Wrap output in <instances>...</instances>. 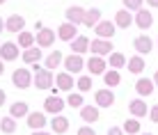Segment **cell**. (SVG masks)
<instances>
[{
  "label": "cell",
  "mask_w": 158,
  "mask_h": 135,
  "mask_svg": "<svg viewBox=\"0 0 158 135\" xmlns=\"http://www.w3.org/2000/svg\"><path fill=\"white\" fill-rule=\"evenodd\" d=\"M32 71H35V87L46 92V89H53L55 87V76L51 73V69L46 67H39V62L32 64Z\"/></svg>",
  "instance_id": "1"
},
{
  "label": "cell",
  "mask_w": 158,
  "mask_h": 135,
  "mask_svg": "<svg viewBox=\"0 0 158 135\" xmlns=\"http://www.w3.org/2000/svg\"><path fill=\"white\" fill-rule=\"evenodd\" d=\"M12 83H14V87H19V89H28L30 85H35V78H32L30 69H16L12 73Z\"/></svg>",
  "instance_id": "2"
},
{
  "label": "cell",
  "mask_w": 158,
  "mask_h": 135,
  "mask_svg": "<svg viewBox=\"0 0 158 135\" xmlns=\"http://www.w3.org/2000/svg\"><path fill=\"white\" fill-rule=\"evenodd\" d=\"M21 48L16 41H2V46H0V57H2L5 62H14V60H19V55H21Z\"/></svg>",
  "instance_id": "3"
},
{
  "label": "cell",
  "mask_w": 158,
  "mask_h": 135,
  "mask_svg": "<svg viewBox=\"0 0 158 135\" xmlns=\"http://www.w3.org/2000/svg\"><path fill=\"white\" fill-rule=\"evenodd\" d=\"M85 67H87V71L92 76H103L108 71V60H103V55H92Z\"/></svg>",
  "instance_id": "4"
},
{
  "label": "cell",
  "mask_w": 158,
  "mask_h": 135,
  "mask_svg": "<svg viewBox=\"0 0 158 135\" xmlns=\"http://www.w3.org/2000/svg\"><path fill=\"white\" fill-rule=\"evenodd\" d=\"M87 60H83V55H78V53H71L69 57H64V69H67L69 73H80L85 69Z\"/></svg>",
  "instance_id": "5"
},
{
  "label": "cell",
  "mask_w": 158,
  "mask_h": 135,
  "mask_svg": "<svg viewBox=\"0 0 158 135\" xmlns=\"http://www.w3.org/2000/svg\"><path fill=\"white\" fill-rule=\"evenodd\" d=\"M94 103L99 105V108H110V105H115V94H112V87L96 89V92H94Z\"/></svg>",
  "instance_id": "6"
},
{
  "label": "cell",
  "mask_w": 158,
  "mask_h": 135,
  "mask_svg": "<svg viewBox=\"0 0 158 135\" xmlns=\"http://www.w3.org/2000/svg\"><path fill=\"white\" fill-rule=\"evenodd\" d=\"M44 110L48 112V115H62L64 110V101L57 96V92L53 96H46V101H44Z\"/></svg>",
  "instance_id": "7"
},
{
  "label": "cell",
  "mask_w": 158,
  "mask_h": 135,
  "mask_svg": "<svg viewBox=\"0 0 158 135\" xmlns=\"http://www.w3.org/2000/svg\"><path fill=\"white\" fill-rule=\"evenodd\" d=\"M128 112L133 117H138V119H142V117H149V105H147V101L140 96V99H133L128 103Z\"/></svg>",
  "instance_id": "8"
},
{
  "label": "cell",
  "mask_w": 158,
  "mask_h": 135,
  "mask_svg": "<svg viewBox=\"0 0 158 135\" xmlns=\"http://www.w3.org/2000/svg\"><path fill=\"white\" fill-rule=\"evenodd\" d=\"M73 85H76L73 73L62 71V73H57V76H55V92H57V89H62V92H71V89H73Z\"/></svg>",
  "instance_id": "9"
},
{
  "label": "cell",
  "mask_w": 158,
  "mask_h": 135,
  "mask_svg": "<svg viewBox=\"0 0 158 135\" xmlns=\"http://www.w3.org/2000/svg\"><path fill=\"white\" fill-rule=\"evenodd\" d=\"M115 32H117V23H112V21H101L94 28V35L101 37V39H112Z\"/></svg>",
  "instance_id": "10"
},
{
  "label": "cell",
  "mask_w": 158,
  "mask_h": 135,
  "mask_svg": "<svg viewBox=\"0 0 158 135\" xmlns=\"http://www.w3.org/2000/svg\"><path fill=\"white\" fill-rule=\"evenodd\" d=\"M89 51H92V55H110L112 53V41L110 39H96V41H92V46H89Z\"/></svg>",
  "instance_id": "11"
},
{
  "label": "cell",
  "mask_w": 158,
  "mask_h": 135,
  "mask_svg": "<svg viewBox=\"0 0 158 135\" xmlns=\"http://www.w3.org/2000/svg\"><path fill=\"white\" fill-rule=\"evenodd\" d=\"M53 44H55V30H51V28H41V30H37V46H41V48H51Z\"/></svg>",
  "instance_id": "12"
},
{
  "label": "cell",
  "mask_w": 158,
  "mask_h": 135,
  "mask_svg": "<svg viewBox=\"0 0 158 135\" xmlns=\"http://www.w3.org/2000/svg\"><path fill=\"white\" fill-rule=\"evenodd\" d=\"M115 23H117V28H124V30H126V28H131V25L135 23V14L128 12V9L124 7V9H119V12L115 14Z\"/></svg>",
  "instance_id": "13"
},
{
  "label": "cell",
  "mask_w": 158,
  "mask_h": 135,
  "mask_svg": "<svg viewBox=\"0 0 158 135\" xmlns=\"http://www.w3.org/2000/svg\"><path fill=\"white\" fill-rule=\"evenodd\" d=\"M135 25H138L140 30H149L151 25H154V16H151L149 9H140V12H135Z\"/></svg>",
  "instance_id": "14"
},
{
  "label": "cell",
  "mask_w": 158,
  "mask_h": 135,
  "mask_svg": "<svg viewBox=\"0 0 158 135\" xmlns=\"http://www.w3.org/2000/svg\"><path fill=\"white\" fill-rule=\"evenodd\" d=\"M57 37L62 41H69V44H71L76 37H78V32H76V23H69V21H67V23H62L57 28Z\"/></svg>",
  "instance_id": "15"
},
{
  "label": "cell",
  "mask_w": 158,
  "mask_h": 135,
  "mask_svg": "<svg viewBox=\"0 0 158 135\" xmlns=\"http://www.w3.org/2000/svg\"><path fill=\"white\" fill-rule=\"evenodd\" d=\"M85 14H87V9H83L80 5H73V7L67 9V21H69V23L80 25V23H85Z\"/></svg>",
  "instance_id": "16"
},
{
  "label": "cell",
  "mask_w": 158,
  "mask_h": 135,
  "mask_svg": "<svg viewBox=\"0 0 158 135\" xmlns=\"http://www.w3.org/2000/svg\"><path fill=\"white\" fill-rule=\"evenodd\" d=\"M154 87H156V83H154V78H138V83H135V92H138L140 96H151L154 94Z\"/></svg>",
  "instance_id": "17"
},
{
  "label": "cell",
  "mask_w": 158,
  "mask_h": 135,
  "mask_svg": "<svg viewBox=\"0 0 158 135\" xmlns=\"http://www.w3.org/2000/svg\"><path fill=\"white\" fill-rule=\"evenodd\" d=\"M25 119H28V128H32V131H41V128L48 124L46 115H41V112H30Z\"/></svg>",
  "instance_id": "18"
},
{
  "label": "cell",
  "mask_w": 158,
  "mask_h": 135,
  "mask_svg": "<svg viewBox=\"0 0 158 135\" xmlns=\"http://www.w3.org/2000/svg\"><path fill=\"white\" fill-rule=\"evenodd\" d=\"M133 46H135V51H138L140 55H149V53H151V48H154V41H151L147 35H140L138 39L133 41Z\"/></svg>",
  "instance_id": "19"
},
{
  "label": "cell",
  "mask_w": 158,
  "mask_h": 135,
  "mask_svg": "<svg viewBox=\"0 0 158 135\" xmlns=\"http://www.w3.org/2000/svg\"><path fill=\"white\" fill-rule=\"evenodd\" d=\"M80 117H83V121L87 124H96L99 121V105H83L80 108Z\"/></svg>",
  "instance_id": "20"
},
{
  "label": "cell",
  "mask_w": 158,
  "mask_h": 135,
  "mask_svg": "<svg viewBox=\"0 0 158 135\" xmlns=\"http://www.w3.org/2000/svg\"><path fill=\"white\" fill-rule=\"evenodd\" d=\"M51 131L57 133V135H64L69 131V119H67V117H62V115H55L51 119Z\"/></svg>",
  "instance_id": "21"
},
{
  "label": "cell",
  "mask_w": 158,
  "mask_h": 135,
  "mask_svg": "<svg viewBox=\"0 0 158 135\" xmlns=\"http://www.w3.org/2000/svg\"><path fill=\"white\" fill-rule=\"evenodd\" d=\"M89 46H92V41L87 39L85 35H78V37H76V39L71 41V51H73V53H78V55L87 53V51H89Z\"/></svg>",
  "instance_id": "22"
},
{
  "label": "cell",
  "mask_w": 158,
  "mask_h": 135,
  "mask_svg": "<svg viewBox=\"0 0 158 135\" xmlns=\"http://www.w3.org/2000/svg\"><path fill=\"white\" fill-rule=\"evenodd\" d=\"M21 60H23L25 64H35V62L44 60V57H41V46H32V48H28V51H23Z\"/></svg>",
  "instance_id": "23"
},
{
  "label": "cell",
  "mask_w": 158,
  "mask_h": 135,
  "mask_svg": "<svg viewBox=\"0 0 158 135\" xmlns=\"http://www.w3.org/2000/svg\"><path fill=\"white\" fill-rule=\"evenodd\" d=\"M23 28H25V18L21 14H12L7 18V30L9 32H16V35H19V32H23Z\"/></svg>",
  "instance_id": "24"
},
{
  "label": "cell",
  "mask_w": 158,
  "mask_h": 135,
  "mask_svg": "<svg viewBox=\"0 0 158 135\" xmlns=\"http://www.w3.org/2000/svg\"><path fill=\"white\" fill-rule=\"evenodd\" d=\"M9 115L16 117V119H21V117H28L30 115V108H28L25 101H16V103L9 105Z\"/></svg>",
  "instance_id": "25"
},
{
  "label": "cell",
  "mask_w": 158,
  "mask_h": 135,
  "mask_svg": "<svg viewBox=\"0 0 158 135\" xmlns=\"http://www.w3.org/2000/svg\"><path fill=\"white\" fill-rule=\"evenodd\" d=\"M144 60H142V55H140V53H138V55H133V57H131V60H128V64H126V69H128V71L131 73H135V76H138V73H142L144 71Z\"/></svg>",
  "instance_id": "26"
},
{
  "label": "cell",
  "mask_w": 158,
  "mask_h": 135,
  "mask_svg": "<svg viewBox=\"0 0 158 135\" xmlns=\"http://www.w3.org/2000/svg\"><path fill=\"white\" fill-rule=\"evenodd\" d=\"M19 46L23 48V51H28V48L37 46V35H32V32H19Z\"/></svg>",
  "instance_id": "27"
},
{
  "label": "cell",
  "mask_w": 158,
  "mask_h": 135,
  "mask_svg": "<svg viewBox=\"0 0 158 135\" xmlns=\"http://www.w3.org/2000/svg\"><path fill=\"white\" fill-rule=\"evenodd\" d=\"M60 64H64V55H62L60 51H53L51 55H48L46 60H44V67H46V69H51V71H53V69H57Z\"/></svg>",
  "instance_id": "28"
},
{
  "label": "cell",
  "mask_w": 158,
  "mask_h": 135,
  "mask_svg": "<svg viewBox=\"0 0 158 135\" xmlns=\"http://www.w3.org/2000/svg\"><path fill=\"white\" fill-rule=\"evenodd\" d=\"M101 23V9H96V7H92V9H87V14H85V23L87 28H96V25Z\"/></svg>",
  "instance_id": "29"
},
{
  "label": "cell",
  "mask_w": 158,
  "mask_h": 135,
  "mask_svg": "<svg viewBox=\"0 0 158 135\" xmlns=\"http://www.w3.org/2000/svg\"><path fill=\"white\" fill-rule=\"evenodd\" d=\"M103 83H106L108 87H117V85L122 83V76H119L117 69H108V71L103 73Z\"/></svg>",
  "instance_id": "30"
},
{
  "label": "cell",
  "mask_w": 158,
  "mask_h": 135,
  "mask_svg": "<svg viewBox=\"0 0 158 135\" xmlns=\"http://www.w3.org/2000/svg\"><path fill=\"white\" fill-rule=\"evenodd\" d=\"M0 131H2L5 135H12V133H16V117H2L0 119Z\"/></svg>",
  "instance_id": "31"
},
{
  "label": "cell",
  "mask_w": 158,
  "mask_h": 135,
  "mask_svg": "<svg viewBox=\"0 0 158 135\" xmlns=\"http://www.w3.org/2000/svg\"><path fill=\"white\" fill-rule=\"evenodd\" d=\"M108 64H110L112 69H122V67H126V64H128V60L122 55V53L112 51V53H110V57H108Z\"/></svg>",
  "instance_id": "32"
},
{
  "label": "cell",
  "mask_w": 158,
  "mask_h": 135,
  "mask_svg": "<svg viewBox=\"0 0 158 135\" xmlns=\"http://www.w3.org/2000/svg\"><path fill=\"white\" fill-rule=\"evenodd\" d=\"M124 131H126L128 135H135V133H140V131H142V126H140V119H138V117H128V119L126 121H124Z\"/></svg>",
  "instance_id": "33"
},
{
  "label": "cell",
  "mask_w": 158,
  "mask_h": 135,
  "mask_svg": "<svg viewBox=\"0 0 158 135\" xmlns=\"http://www.w3.org/2000/svg\"><path fill=\"white\" fill-rule=\"evenodd\" d=\"M122 2H124V7H126L128 9V12H140V9H142V5H147L144 2V0H122Z\"/></svg>",
  "instance_id": "34"
},
{
  "label": "cell",
  "mask_w": 158,
  "mask_h": 135,
  "mask_svg": "<svg viewBox=\"0 0 158 135\" xmlns=\"http://www.w3.org/2000/svg\"><path fill=\"white\" fill-rule=\"evenodd\" d=\"M76 85H78V92H89L92 89V78L89 76H80V78L76 80Z\"/></svg>",
  "instance_id": "35"
},
{
  "label": "cell",
  "mask_w": 158,
  "mask_h": 135,
  "mask_svg": "<svg viewBox=\"0 0 158 135\" xmlns=\"http://www.w3.org/2000/svg\"><path fill=\"white\" fill-rule=\"evenodd\" d=\"M67 105H71V108H83V105H85V99H83L80 94H69Z\"/></svg>",
  "instance_id": "36"
},
{
  "label": "cell",
  "mask_w": 158,
  "mask_h": 135,
  "mask_svg": "<svg viewBox=\"0 0 158 135\" xmlns=\"http://www.w3.org/2000/svg\"><path fill=\"white\" fill-rule=\"evenodd\" d=\"M76 135H96V133H94V128H92V126H83V128H78V133H76Z\"/></svg>",
  "instance_id": "37"
},
{
  "label": "cell",
  "mask_w": 158,
  "mask_h": 135,
  "mask_svg": "<svg viewBox=\"0 0 158 135\" xmlns=\"http://www.w3.org/2000/svg\"><path fill=\"white\" fill-rule=\"evenodd\" d=\"M149 119L154 121V124H158V105H154V108H149Z\"/></svg>",
  "instance_id": "38"
},
{
  "label": "cell",
  "mask_w": 158,
  "mask_h": 135,
  "mask_svg": "<svg viewBox=\"0 0 158 135\" xmlns=\"http://www.w3.org/2000/svg\"><path fill=\"white\" fill-rule=\"evenodd\" d=\"M108 135H126V131H124V128L112 126V128H108Z\"/></svg>",
  "instance_id": "39"
},
{
  "label": "cell",
  "mask_w": 158,
  "mask_h": 135,
  "mask_svg": "<svg viewBox=\"0 0 158 135\" xmlns=\"http://www.w3.org/2000/svg\"><path fill=\"white\" fill-rule=\"evenodd\" d=\"M5 99H7V94H5V89L0 87V108H2V103H5Z\"/></svg>",
  "instance_id": "40"
},
{
  "label": "cell",
  "mask_w": 158,
  "mask_h": 135,
  "mask_svg": "<svg viewBox=\"0 0 158 135\" xmlns=\"http://www.w3.org/2000/svg\"><path fill=\"white\" fill-rule=\"evenodd\" d=\"M2 30H7V21L0 18V35H2Z\"/></svg>",
  "instance_id": "41"
},
{
  "label": "cell",
  "mask_w": 158,
  "mask_h": 135,
  "mask_svg": "<svg viewBox=\"0 0 158 135\" xmlns=\"http://www.w3.org/2000/svg\"><path fill=\"white\" fill-rule=\"evenodd\" d=\"M147 5H149V7H158V0H144Z\"/></svg>",
  "instance_id": "42"
},
{
  "label": "cell",
  "mask_w": 158,
  "mask_h": 135,
  "mask_svg": "<svg viewBox=\"0 0 158 135\" xmlns=\"http://www.w3.org/2000/svg\"><path fill=\"white\" fill-rule=\"evenodd\" d=\"M2 73H5V60L0 57V76H2Z\"/></svg>",
  "instance_id": "43"
},
{
  "label": "cell",
  "mask_w": 158,
  "mask_h": 135,
  "mask_svg": "<svg viewBox=\"0 0 158 135\" xmlns=\"http://www.w3.org/2000/svg\"><path fill=\"white\" fill-rule=\"evenodd\" d=\"M32 135H53V133H44V131H35Z\"/></svg>",
  "instance_id": "44"
},
{
  "label": "cell",
  "mask_w": 158,
  "mask_h": 135,
  "mask_svg": "<svg viewBox=\"0 0 158 135\" xmlns=\"http://www.w3.org/2000/svg\"><path fill=\"white\" fill-rule=\"evenodd\" d=\"M154 83H156V85H158V71H156V73H154Z\"/></svg>",
  "instance_id": "45"
},
{
  "label": "cell",
  "mask_w": 158,
  "mask_h": 135,
  "mask_svg": "<svg viewBox=\"0 0 158 135\" xmlns=\"http://www.w3.org/2000/svg\"><path fill=\"white\" fill-rule=\"evenodd\" d=\"M5 2H7V0H0V5H5Z\"/></svg>",
  "instance_id": "46"
},
{
  "label": "cell",
  "mask_w": 158,
  "mask_h": 135,
  "mask_svg": "<svg viewBox=\"0 0 158 135\" xmlns=\"http://www.w3.org/2000/svg\"><path fill=\"white\" fill-rule=\"evenodd\" d=\"M140 135H151V133H140Z\"/></svg>",
  "instance_id": "47"
}]
</instances>
